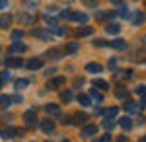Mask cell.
I'll list each match as a JSON object with an SVG mask.
<instances>
[{
    "label": "cell",
    "mask_w": 146,
    "mask_h": 142,
    "mask_svg": "<svg viewBox=\"0 0 146 142\" xmlns=\"http://www.w3.org/2000/svg\"><path fill=\"white\" fill-rule=\"evenodd\" d=\"M8 51H10V53H25V51H27V47H25L23 43H18V41H14V43L10 45V49H8Z\"/></svg>",
    "instance_id": "cell-7"
},
{
    "label": "cell",
    "mask_w": 146,
    "mask_h": 142,
    "mask_svg": "<svg viewBox=\"0 0 146 142\" xmlns=\"http://www.w3.org/2000/svg\"><path fill=\"white\" fill-rule=\"evenodd\" d=\"M109 47H113V49H119V51H123V49H127V43H125L123 39H113V41H109Z\"/></svg>",
    "instance_id": "cell-12"
},
{
    "label": "cell",
    "mask_w": 146,
    "mask_h": 142,
    "mask_svg": "<svg viewBox=\"0 0 146 142\" xmlns=\"http://www.w3.org/2000/svg\"><path fill=\"white\" fill-rule=\"evenodd\" d=\"M125 109L129 111V113H135V111H136V105L131 101V99H127V101H125Z\"/></svg>",
    "instance_id": "cell-29"
},
{
    "label": "cell",
    "mask_w": 146,
    "mask_h": 142,
    "mask_svg": "<svg viewBox=\"0 0 146 142\" xmlns=\"http://www.w3.org/2000/svg\"><path fill=\"white\" fill-rule=\"evenodd\" d=\"M78 47H80L78 43H68L64 51H66V55H70V53H76V51H78Z\"/></svg>",
    "instance_id": "cell-28"
},
{
    "label": "cell",
    "mask_w": 146,
    "mask_h": 142,
    "mask_svg": "<svg viewBox=\"0 0 146 142\" xmlns=\"http://www.w3.org/2000/svg\"><path fill=\"white\" fill-rule=\"evenodd\" d=\"M94 45H96V47H103V45H107V43H103L101 39H98V41H94Z\"/></svg>",
    "instance_id": "cell-40"
},
{
    "label": "cell",
    "mask_w": 146,
    "mask_h": 142,
    "mask_svg": "<svg viewBox=\"0 0 146 142\" xmlns=\"http://www.w3.org/2000/svg\"><path fill=\"white\" fill-rule=\"evenodd\" d=\"M119 125L123 127L125 131H129V129L133 127V119H131L129 115H127V117H121V119H119Z\"/></svg>",
    "instance_id": "cell-17"
},
{
    "label": "cell",
    "mask_w": 146,
    "mask_h": 142,
    "mask_svg": "<svg viewBox=\"0 0 146 142\" xmlns=\"http://www.w3.org/2000/svg\"><path fill=\"white\" fill-rule=\"evenodd\" d=\"M140 107H146V94H142V99H140Z\"/></svg>",
    "instance_id": "cell-39"
},
{
    "label": "cell",
    "mask_w": 146,
    "mask_h": 142,
    "mask_svg": "<svg viewBox=\"0 0 146 142\" xmlns=\"http://www.w3.org/2000/svg\"><path fill=\"white\" fill-rule=\"evenodd\" d=\"M18 20H20L22 23H33L35 22V16H29V14L22 12V14H18Z\"/></svg>",
    "instance_id": "cell-13"
},
{
    "label": "cell",
    "mask_w": 146,
    "mask_h": 142,
    "mask_svg": "<svg viewBox=\"0 0 146 142\" xmlns=\"http://www.w3.org/2000/svg\"><path fill=\"white\" fill-rule=\"evenodd\" d=\"M31 35H35V37H41V39H51V33L45 31V29H33V31H31Z\"/></svg>",
    "instance_id": "cell-19"
},
{
    "label": "cell",
    "mask_w": 146,
    "mask_h": 142,
    "mask_svg": "<svg viewBox=\"0 0 146 142\" xmlns=\"http://www.w3.org/2000/svg\"><path fill=\"white\" fill-rule=\"evenodd\" d=\"M12 23V16L6 14V16H0V27H8Z\"/></svg>",
    "instance_id": "cell-21"
},
{
    "label": "cell",
    "mask_w": 146,
    "mask_h": 142,
    "mask_svg": "<svg viewBox=\"0 0 146 142\" xmlns=\"http://www.w3.org/2000/svg\"><path fill=\"white\" fill-rule=\"evenodd\" d=\"M100 140H101V142H107V140H111V134H103V136H101Z\"/></svg>",
    "instance_id": "cell-37"
},
{
    "label": "cell",
    "mask_w": 146,
    "mask_h": 142,
    "mask_svg": "<svg viewBox=\"0 0 146 142\" xmlns=\"http://www.w3.org/2000/svg\"><path fill=\"white\" fill-rule=\"evenodd\" d=\"M86 119H88V115H84V113H76V115H74V121H72V123H74V125H80V123H84Z\"/></svg>",
    "instance_id": "cell-26"
},
{
    "label": "cell",
    "mask_w": 146,
    "mask_h": 142,
    "mask_svg": "<svg viewBox=\"0 0 146 142\" xmlns=\"http://www.w3.org/2000/svg\"><path fill=\"white\" fill-rule=\"evenodd\" d=\"M105 31L109 33V35H117V33L121 31V27H119V23H107L105 25Z\"/></svg>",
    "instance_id": "cell-15"
},
{
    "label": "cell",
    "mask_w": 146,
    "mask_h": 142,
    "mask_svg": "<svg viewBox=\"0 0 146 142\" xmlns=\"http://www.w3.org/2000/svg\"><path fill=\"white\" fill-rule=\"evenodd\" d=\"M113 4H119V6H121V4H123V0H111Z\"/></svg>",
    "instance_id": "cell-41"
},
{
    "label": "cell",
    "mask_w": 146,
    "mask_h": 142,
    "mask_svg": "<svg viewBox=\"0 0 146 142\" xmlns=\"http://www.w3.org/2000/svg\"><path fill=\"white\" fill-rule=\"evenodd\" d=\"M92 27H78L76 29V37H82V35H90Z\"/></svg>",
    "instance_id": "cell-27"
},
{
    "label": "cell",
    "mask_w": 146,
    "mask_h": 142,
    "mask_svg": "<svg viewBox=\"0 0 146 142\" xmlns=\"http://www.w3.org/2000/svg\"><path fill=\"white\" fill-rule=\"evenodd\" d=\"M101 70H103V66H101L100 62H88V64H86V72L98 74V72H101Z\"/></svg>",
    "instance_id": "cell-8"
},
{
    "label": "cell",
    "mask_w": 146,
    "mask_h": 142,
    "mask_svg": "<svg viewBox=\"0 0 146 142\" xmlns=\"http://www.w3.org/2000/svg\"><path fill=\"white\" fill-rule=\"evenodd\" d=\"M90 98L94 99L96 103H101V101H103V96H101V94H98L96 90H90Z\"/></svg>",
    "instance_id": "cell-24"
},
{
    "label": "cell",
    "mask_w": 146,
    "mask_h": 142,
    "mask_svg": "<svg viewBox=\"0 0 146 142\" xmlns=\"http://www.w3.org/2000/svg\"><path fill=\"white\" fill-rule=\"evenodd\" d=\"M12 101H14V98H12V96H0V107H2V109L10 107Z\"/></svg>",
    "instance_id": "cell-16"
},
{
    "label": "cell",
    "mask_w": 146,
    "mask_h": 142,
    "mask_svg": "<svg viewBox=\"0 0 146 142\" xmlns=\"http://www.w3.org/2000/svg\"><path fill=\"white\" fill-rule=\"evenodd\" d=\"M115 66H117V58H111V60H109V68H115Z\"/></svg>",
    "instance_id": "cell-36"
},
{
    "label": "cell",
    "mask_w": 146,
    "mask_h": 142,
    "mask_svg": "<svg viewBox=\"0 0 146 142\" xmlns=\"http://www.w3.org/2000/svg\"><path fill=\"white\" fill-rule=\"evenodd\" d=\"M103 127H105V129H107V131H111L113 127H115V123H113V121L109 119V117H107V119L103 121Z\"/></svg>",
    "instance_id": "cell-31"
},
{
    "label": "cell",
    "mask_w": 146,
    "mask_h": 142,
    "mask_svg": "<svg viewBox=\"0 0 146 142\" xmlns=\"http://www.w3.org/2000/svg\"><path fill=\"white\" fill-rule=\"evenodd\" d=\"M8 6V0H0V10H4Z\"/></svg>",
    "instance_id": "cell-38"
},
{
    "label": "cell",
    "mask_w": 146,
    "mask_h": 142,
    "mask_svg": "<svg viewBox=\"0 0 146 142\" xmlns=\"http://www.w3.org/2000/svg\"><path fill=\"white\" fill-rule=\"evenodd\" d=\"M60 99H62V101H70V99H72V92H62V94H60Z\"/></svg>",
    "instance_id": "cell-32"
},
{
    "label": "cell",
    "mask_w": 146,
    "mask_h": 142,
    "mask_svg": "<svg viewBox=\"0 0 146 142\" xmlns=\"http://www.w3.org/2000/svg\"><path fill=\"white\" fill-rule=\"evenodd\" d=\"M39 127H41V131L45 132V134H53V132H55V123L51 119H43L39 123Z\"/></svg>",
    "instance_id": "cell-1"
},
{
    "label": "cell",
    "mask_w": 146,
    "mask_h": 142,
    "mask_svg": "<svg viewBox=\"0 0 146 142\" xmlns=\"http://www.w3.org/2000/svg\"><path fill=\"white\" fill-rule=\"evenodd\" d=\"M100 113L103 115V117H109V119H111V117H117V113H119V107H107V109H101Z\"/></svg>",
    "instance_id": "cell-11"
},
{
    "label": "cell",
    "mask_w": 146,
    "mask_h": 142,
    "mask_svg": "<svg viewBox=\"0 0 146 142\" xmlns=\"http://www.w3.org/2000/svg\"><path fill=\"white\" fill-rule=\"evenodd\" d=\"M23 33L20 31V29H16V31H12V39H22Z\"/></svg>",
    "instance_id": "cell-34"
},
{
    "label": "cell",
    "mask_w": 146,
    "mask_h": 142,
    "mask_svg": "<svg viewBox=\"0 0 146 142\" xmlns=\"http://www.w3.org/2000/svg\"><path fill=\"white\" fill-rule=\"evenodd\" d=\"M136 94H140V96L146 94V86H138V88H136Z\"/></svg>",
    "instance_id": "cell-35"
},
{
    "label": "cell",
    "mask_w": 146,
    "mask_h": 142,
    "mask_svg": "<svg viewBox=\"0 0 146 142\" xmlns=\"http://www.w3.org/2000/svg\"><path fill=\"white\" fill-rule=\"evenodd\" d=\"M94 86L100 88V90H109V84L105 80H94Z\"/></svg>",
    "instance_id": "cell-25"
},
{
    "label": "cell",
    "mask_w": 146,
    "mask_h": 142,
    "mask_svg": "<svg viewBox=\"0 0 146 142\" xmlns=\"http://www.w3.org/2000/svg\"><path fill=\"white\" fill-rule=\"evenodd\" d=\"M115 16V12L113 10H107V12H96V18L98 20H109V18H113Z\"/></svg>",
    "instance_id": "cell-18"
},
{
    "label": "cell",
    "mask_w": 146,
    "mask_h": 142,
    "mask_svg": "<svg viewBox=\"0 0 146 142\" xmlns=\"http://www.w3.org/2000/svg\"><path fill=\"white\" fill-rule=\"evenodd\" d=\"M133 78V70H117L115 72V80H129Z\"/></svg>",
    "instance_id": "cell-10"
},
{
    "label": "cell",
    "mask_w": 146,
    "mask_h": 142,
    "mask_svg": "<svg viewBox=\"0 0 146 142\" xmlns=\"http://www.w3.org/2000/svg\"><path fill=\"white\" fill-rule=\"evenodd\" d=\"M60 49H56V47H53V49H51V51H47L45 53V56H49V58H60Z\"/></svg>",
    "instance_id": "cell-23"
},
{
    "label": "cell",
    "mask_w": 146,
    "mask_h": 142,
    "mask_svg": "<svg viewBox=\"0 0 146 142\" xmlns=\"http://www.w3.org/2000/svg\"><path fill=\"white\" fill-rule=\"evenodd\" d=\"M144 20H146V16L142 14V12H135V20H133V23H135V25H140Z\"/></svg>",
    "instance_id": "cell-22"
},
{
    "label": "cell",
    "mask_w": 146,
    "mask_h": 142,
    "mask_svg": "<svg viewBox=\"0 0 146 142\" xmlns=\"http://www.w3.org/2000/svg\"><path fill=\"white\" fill-rule=\"evenodd\" d=\"M68 20H72V22H80V23H84L86 20H88V16H86L84 12H70Z\"/></svg>",
    "instance_id": "cell-6"
},
{
    "label": "cell",
    "mask_w": 146,
    "mask_h": 142,
    "mask_svg": "<svg viewBox=\"0 0 146 142\" xmlns=\"http://www.w3.org/2000/svg\"><path fill=\"white\" fill-rule=\"evenodd\" d=\"M98 132V125H86L84 129H82V138H90Z\"/></svg>",
    "instance_id": "cell-3"
},
{
    "label": "cell",
    "mask_w": 146,
    "mask_h": 142,
    "mask_svg": "<svg viewBox=\"0 0 146 142\" xmlns=\"http://www.w3.org/2000/svg\"><path fill=\"white\" fill-rule=\"evenodd\" d=\"M27 68H29V70H35V68H41V66H43V60H41V58H31V60H27Z\"/></svg>",
    "instance_id": "cell-14"
},
{
    "label": "cell",
    "mask_w": 146,
    "mask_h": 142,
    "mask_svg": "<svg viewBox=\"0 0 146 142\" xmlns=\"http://www.w3.org/2000/svg\"><path fill=\"white\" fill-rule=\"evenodd\" d=\"M22 64H23V60L20 56H8V58H6V66H8V68H20Z\"/></svg>",
    "instance_id": "cell-5"
},
{
    "label": "cell",
    "mask_w": 146,
    "mask_h": 142,
    "mask_svg": "<svg viewBox=\"0 0 146 142\" xmlns=\"http://www.w3.org/2000/svg\"><path fill=\"white\" fill-rule=\"evenodd\" d=\"M78 101L84 105V107L92 105V98H90V96H86V94H80V96H78Z\"/></svg>",
    "instance_id": "cell-20"
},
{
    "label": "cell",
    "mask_w": 146,
    "mask_h": 142,
    "mask_svg": "<svg viewBox=\"0 0 146 142\" xmlns=\"http://www.w3.org/2000/svg\"><path fill=\"white\" fill-rule=\"evenodd\" d=\"M45 109H47V113H49L51 117H55V119H60V117H62V113H60V109H58V105H55V103H49Z\"/></svg>",
    "instance_id": "cell-4"
},
{
    "label": "cell",
    "mask_w": 146,
    "mask_h": 142,
    "mask_svg": "<svg viewBox=\"0 0 146 142\" xmlns=\"http://www.w3.org/2000/svg\"><path fill=\"white\" fill-rule=\"evenodd\" d=\"M64 82H66V80H64L62 76H60V78H55V80H49L47 88H49V90H58V86H62Z\"/></svg>",
    "instance_id": "cell-9"
},
{
    "label": "cell",
    "mask_w": 146,
    "mask_h": 142,
    "mask_svg": "<svg viewBox=\"0 0 146 142\" xmlns=\"http://www.w3.org/2000/svg\"><path fill=\"white\" fill-rule=\"evenodd\" d=\"M29 86V80H25V78H22V80H18L16 82V90H22V88Z\"/></svg>",
    "instance_id": "cell-30"
},
{
    "label": "cell",
    "mask_w": 146,
    "mask_h": 142,
    "mask_svg": "<svg viewBox=\"0 0 146 142\" xmlns=\"http://www.w3.org/2000/svg\"><path fill=\"white\" fill-rule=\"evenodd\" d=\"M23 121H25V125H27V127H33L35 123H37V115H35V111H25V113H23Z\"/></svg>",
    "instance_id": "cell-2"
},
{
    "label": "cell",
    "mask_w": 146,
    "mask_h": 142,
    "mask_svg": "<svg viewBox=\"0 0 146 142\" xmlns=\"http://www.w3.org/2000/svg\"><path fill=\"white\" fill-rule=\"evenodd\" d=\"M2 82H4V78H2V76H0V86H2Z\"/></svg>",
    "instance_id": "cell-42"
},
{
    "label": "cell",
    "mask_w": 146,
    "mask_h": 142,
    "mask_svg": "<svg viewBox=\"0 0 146 142\" xmlns=\"http://www.w3.org/2000/svg\"><path fill=\"white\" fill-rule=\"evenodd\" d=\"M82 4H84V6H96V4H98V0H82Z\"/></svg>",
    "instance_id": "cell-33"
}]
</instances>
